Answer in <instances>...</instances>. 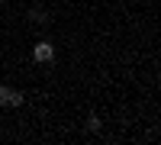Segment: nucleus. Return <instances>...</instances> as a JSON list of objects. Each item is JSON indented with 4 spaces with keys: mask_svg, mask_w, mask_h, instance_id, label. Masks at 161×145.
<instances>
[{
    "mask_svg": "<svg viewBox=\"0 0 161 145\" xmlns=\"http://www.w3.org/2000/svg\"><path fill=\"white\" fill-rule=\"evenodd\" d=\"M32 61H39V64L55 61V42H48V39L36 42V45H32Z\"/></svg>",
    "mask_w": 161,
    "mask_h": 145,
    "instance_id": "obj_1",
    "label": "nucleus"
},
{
    "mask_svg": "<svg viewBox=\"0 0 161 145\" xmlns=\"http://www.w3.org/2000/svg\"><path fill=\"white\" fill-rule=\"evenodd\" d=\"M0 3H7V0H0Z\"/></svg>",
    "mask_w": 161,
    "mask_h": 145,
    "instance_id": "obj_5",
    "label": "nucleus"
},
{
    "mask_svg": "<svg viewBox=\"0 0 161 145\" xmlns=\"http://www.w3.org/2000/svg\"><path fill=\"white\" fill-rule=\"evenodd\" d=\"M23 90H13V87H7V84H0V107H10V110H16V107H23Z\"/></svg>",
    "mask_w": 161,
    "mask_h": 145,
    "instance_id": "obj_2",
    "label": "nucleus"
},
{
    "mask_svg": "<svg viewBox=\"0 0 161 145\" xmlns=\"http://www.w3.org/2000/svg\"><path fill=\"white\" fill-rule=\"evenodd\" d=\"M100 126H103V123H100V116H97V113H90V116H87V123H84L87 132H100Z\"/></svg>",
    "mask_w": 161,
    "mask_h": 145,
    "instance_id": "obj_4",
    "label": "nucleus"
},
{
    "mask_svg": "<svg viewBox=\"0 0 161 145\" xmlns=\"http://www.w3.org/2000/svg\"><path fill=\"white\" fill-rule=\"evenodd\" d=\"M29 20H32L36 26H48V23H52L48 10H39V7H32V10H29Z\"/></svg>",
    "mask_w": 161,
    "mask_h": 145,
    "instance_id": "obj_3",
    "label": "nucleus"
}]
</instances>
